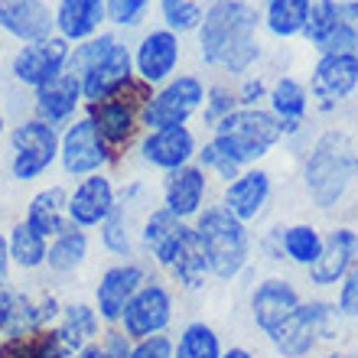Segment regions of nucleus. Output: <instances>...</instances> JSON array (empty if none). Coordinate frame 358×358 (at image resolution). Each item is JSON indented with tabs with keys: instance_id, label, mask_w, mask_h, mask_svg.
Masks as SVG:
<instances>
[{
	"instance_id": "f257e3e1",
	"label": "nucleus",
	"mask_w": 358,
	"mask_h": 358,
	"mask_svg": "<svg viewBox=\"0 0 358 358\" xmlns=\"http://www.w3.org/2000/svg\"><path fill=\"white\" fill-rule=\"evenodd\" d=\"M264 17L248 0H215L202 13L196 36L199 56L212 69H222L228 76H248L261 59V29Z\"/></svg>"
},
{
	"instance_id": "f03ea898",
	"label": "nucleus",
	"mask_w": 358,
	"mask_h": 358,
	"mask_svg": "<svg viewBox=\"0 0 358 358\" xmlns=\"http://www.w3.org/2000/svg\"><path fill=\"white\" fill-rule=\"evenodd\" d=\"M355 143L342 131H326L313 143L306 166H303V186L306 196L320 212H329L349 196L355 182Z\"/></svg>"
},
{
	"instance_id": "7ed1b4c3",
	"label": "nucleus",
	"mask_w": 358,
	"mask_h": 358,
	"mask_svg": "<svg viewBox=\"0 0 358 358\" xmlns=\"http://www.w3.org/2000/svg\"><path fill=\"white\" fill-rule=\"evenodd\" d=\"M69 72L82 78L85 104L101 101L134 78V52L114 33H98L85 43H76L69 56Z\"/></svg>"
},
{
	"instance_id": "20e7f679",
	"label": "nucleus",
	"mask_w": 358,
	"mask_h": 358,
	"mask_svg": "<svg viewBox=\"0 0 358 358\" xmlns=\"http://www.w3.org/2000/svg\"><path fill=\"white\" fill-rule=\"evenodd\" d=\"M199 245L206 251L208 271L218 280H235L251 261V231L241 218H235L222 202L206 206L192 218Z\"/></svg>"
},
{
	"instance_id": "39448f33",
	"label": "nucleus",
	"mask_w": 358,
	"mask_h": 358,
	"mask_svg": "<svg viewBox=\"0 0 358 358\" xmlns=\"http://www.w3.org/2000/svg\"><path fill=\"white\" fill-rule=\"evenodd\" d=\"M212 141L248 170L283 141V124L271 108H235L212 127Z\"/></svg>"
},
{
	"instance_id": "423d86ee",
	"label": "nucleus",
	"mask_w": 358,
	"mask_h": 358,
	"mask_svg": "<svg viewBox=\"0 0 358 358\" xmlns=\"http://www.w3.org/2000/svg\"><path fill=\"white\" fill-rule=\"evenodd\" d=\"M150 94H153V88L134 76L131 82L124 88H117L111 98L85 104L88 108L85 114L92 117L94 127H98V134H101V141L108 143V150H111L114 160H117L121 153H127V147L141 137V131H143L141 114H143V104L150 101Z\"/></svg>"
},
{
	"instance_id": "0eeeda50",
	"label": "nucleus",
	"mask_w": 358,
	"mask_h": 358,
	"mask_svg": "<svg viewBox=\"0 0 358 358\" xmlns=\"http://www.w3.org/2000/svg\"><path fill=\"white\" fill-rule=\"evenodd\" d=\"M342 313L329 300H306L267 336L277 355L283 358H306L320 342H332L339 336Z\"/></svg>"
},
{
	"instance_id": "6e6552de",
	"label": "nucleus",
	"mask_w": 358,
	"mask_h": 358,
	"mask_svg": "<svg viewBox=\"0 0 358 358\" xmlns=\"http://www.w3.org/2000/svg\"><path fill=\"white\" fill-rule=\"evenodd\" d=\"M59 131L43 117H27L10 134V173L20 182L39 179L59 160Z\"/></svg>"
},
{
	"instance_id": "1a4fd4ad",
	"label": "nucleus",
	"mask_w": 358,
	"mask_h": 358,
	"mask_svg": "<svg viewBox=\"0 0 358 358\" xmlns=\"http://www.w3.org/2000/svg\"><path fill=\"white\" fill-rule=\"evenodd\" d=\"M202 104H206V82L199 76H176L150 94V101L143 104L141 121L147 131L176 127V124H186Z\"/></svg>"
},
{
	"instance_id": "9d476101",
	"label": "nucleus",
	"mask_w": 358,
	"mask_h": 358,
	"mask_svg": "<svg viewBox=\"0 0 358 358\" xmlns=\"http://www.w3.org/2000/svg\"><path fill=\"white\" fill-rule=\"evenodd\" d=\"M59 163L69 176H92V173H101L108 163H114L108 143L101 141L98 127L92 124L88 114L82 117H72L59 141Z\"/></svg>"
},
{
	"instance_id": "9b49d317",
	"label": "nucleus",
	"mask_w": 358,
	"mask_h": 358,
	"mask_svg": "<svg viewBox=\"0 0 358 358\" xmlns=\"http://www.w3.org/2000/svg\"><path fill=\"white\" fill-rule=\"evenodd\" d=\"M310 94L320 111H336L345 98L358 92V56L355 52H322L310 72Z\"/></svg>"
},
{
	"instance_id": "f8f14e48",
	"label": "nucleus",
	"mask_w": 358,
	"mask_h": 358,
	"mask_svg": "<svg viewBox=\"0 0 358 358\" xmlns=\"http://www.w3.org/2000/svg\"><path fill=\"white\" fill-rule=\"evenodd\" d=\"M173 320V293L166 290V283L160 280H143V287L131 296V303L121 313V326L127 332V339L141 342L147 336L166 332Z\"/></svg>"
},
{
	"instance_id": "ddd939ff",
	"label": "nucleus",
	"mask_w": 358,
	"mask_h": 358,
	"mask_svg": "<svg viewBox=\"0 0 358 358\" xmlns=\"http://www.w3.org/2000/svg\"><path fill=\"white\" fill-rule=\"evenodd\" d=\"M69 56H72V43L62 39L59 33H52L46 39H36V43H23L20 52L13 56L10 72H13V78L20 85L39 88L46 85L49 78H56L59 72H66Z\"/></svg>"
},
{
	"instance_id": "4468645a",
	"label": "nucleus",
	"mask_w": 358,
	"mask_h": 358,
	"mask_svg": "<svg viewBox=\"0 0 358 358\" xmlns=\"http://www.w3.org/2000/svg\"><path fill=\"white\" fill-rule=\"evenodd\" d=\"M143 280H147V267L137 264V261H117V264L108 267L98 277V287H94V310H98L101 322L117 326L124 306L143 287Z\"/></svg>"
},
{
	"instance_id": "2eb2a0df",
	"label": "nucleus",
	"mask_w": 358,
	"mask_h": 358,
	"mask_svg": "<svg viewBox=\"0 0 358 358\" xmlns=\"http://www.w3.org/2000/svg\"><path fill=\"white\" fill-rule=\"evenodd\" d=\"M179 56H182L179 33H173V29H166V27L150 29V33L137 43V49H134V72L150 88L163 85V82H170L173 72H176Z\"/></svg>"
},
{
	"instance_id": "dca6fc26",
	"label": "nucleus",
	"mask_w": 358,
	"mask_h": 358,
	"mask_svg": "<svg viewBox=\"0 0 358 358\" xmlns=\"http://www.w3.org/2000/svg\"><path fill=\"white\" fill-rule=\"evenodd\" d=\"M358 261V231L352 225H336L326 235L322 255L306 267L313 287H336Z\"/></svg>"
},
{
	"instance_id": "f3484780",
	"label": "nucleus",
	"mask_w": 358,
	"mask_h": 358,
	"mask_svg": "<svg viewBox=\"0 0 358 358\" xmlns=\"http://www.w3.org/2000/svg\"><path fill=\"white\" fill-rule=\"evenodd\" d=\"M196 137L186 124H176V127H157V131H147L141 137V157L143 163H150L163 173H173L179 166L196 160Z\"/></svg>"
},
{
	"instance_id": "a211bd4d",
	"label": "nucleus",
	"mask_w": 358,
	"mask_h": 358,
	"mask_svg": "<svg viewBox=\"0 0 358 358\" xmlns=\"http://www.w3.org/2000/svg\"><path fill=\"white\" fill-rule=\"evenodd\" d=\"M114 208H117V189L104 170L82 176L76 192L69 196V218L78 228H98Z\"/></svg>"
},
{
	"instance_id": "6ab92c4d",
	"label": "nucleus",
	"mask_w": 358,
	"mask_h": 358,
	"mask_svg": "<svg viewBox=\"0 0 358 358\" xmlns=\"http://www.w3.org/2000/svg\"><path fill=\"white\" fill-rule=\"evenodd\" d=\"M300 303V290L287 277H267L251 290V320L264 336H271Z\"/></svg>"
},
{
	"instance_id": "aec40b11",
	"label": "nucleus",
	"mask_w": 358,
	"mask_h": 358,
	"mask_svg": "<svg viewBox=\"0 0 358 358\" xmlns=\"http://www.w3.org/2000/svg\"><path fill=\"white\" fill-rule=\"evenodd\" d=\"M206 192L208 173L192 160L186 166H179V170L166 173V179H163V208H170L176 218L189 222L206 208Z\"/></svg>"
},
{
	"instance_id": "412c9836",
	"label": "nucleus",
	"mask_w": 358,
	"mask_h": 358,
	"mask_svg": "<svg viewBox=\"0 0 358 358\" xmlns=\"http://www.w3.org/2000/svg\"><path fill=\"white\" fill-rule=\"evenodd\" d=\"M0 29L20 43H36L56 33V13L46 0H0Z\"/></svg>"
},
{
	"instance_id": "4be33fe9",
	"label": "nucleus",
	"mask_w": 358,
	"mask_h": 358,
	"mask_svg": "<svg viewBox=\"0 0 358 358\" xmlns=\"http://www.w3.org/2000/svg\"><path fill=\"white\" fill-rule=\"evenodd\" d=\"M36 94V117H43L46 124H66L76 117V111L85 104V94H82V78L76 72H59L56 78H49L46 85L33 88Z\"/></svg>"
},
{
	"instance_id": "5701e85b",
	"label": "nucleus",
	"mask_w": 358,
	"mask_h": 358,
	"mask_svg": "<svg viewBox=\"0 0 358 358\" xmlns=\"http://www.w3.org/2000/svg\"><path fill=\"white\" fill-rule=\"evenodd\" d=\"M271 192H273V179L267 170H257V166H248L245 173L231 182H225V196H222V206L231 212L235 218L241 222H255L264 206L271 202Z\"/></svg>"
},
{
	"instance_id": "b1692460",
	"label": "nucleus",
	"mask_w": 358,
	"mask_h": 358,
	"mask_svg": "<svg viewBox=\"0 0 358 358\" xmlns=\"http://www.w3.org/2000/svg\"><path fill=\"white\" fill-rule=\"evenodd\" d=\"M189 225L182 218H176L170 208H153L150 215L143 218V228H141V245L147 255H153V261L166 271V264L173 261V255L179 251L182 238H186Z\"/></svg>"
},
{
	"instance_id": "393cba45",
	"label": "nucleus",
	"mask_w": 358,
	"mask_h": 358,
	"mask_svg": "<svg viewBox=\"0 0 358 358\" xmlns=\"http://www.w3.org/2000/svg\"><path fill=\"white\" fill-rule=\"evenodd\" d=\"M104 20H108L104 0H59L56 7V29L69 43H85L98 36Z\"/></svg>"
},
{
	"instance_id": "a878e982",
	"label": "nucleus",
	"mask_w": 358,
	"mask_h": 358,
	"mask_svg": "<svg viewBox=\"0 0 358 358\" xmlns=\"http://www.w3.org/2000/svg\"><path fill=\"white\" fill-rule=\"evenodd\" d=\"M271 111L277 114V121L283 124V137L287 134H300L306 114H310V88L303 85L300 78L280 76L267 92Z\"/></svg>"
},
{
	"instance_id": "bb28decb",
	"label": "nucleus",
	"mask_w": 358,
	"mask_h": 358,
	"mask_svg": "<svg viewBox=\"0 0 358 358\" xmlns=\"http://www.w3.org/2000/svg\"><path fill=\"white\" fill-rule=\"evenodd\" d=\"M27 222L36 228L39 235L46 238H56L59 231H66L72 225V218H69V192L66 186H49L43 192L29 199L27 206Z\"/></svg>"
},
{
	"instance_id": "cd10ccee",
	"label": "nucleus",
	"mask_w": 358,
	"mask_h": 358,
	"mask_svg": "<svg viewBox=\"0 0 358 358\" xmlns=\"http://www.w3.org/2000/svg\"><path fill=\"white\" fill-rule=\"evenodd\" d=\"M56 332H59V339H62V345L69 349V355H76L78 349H85L88 342L98 339L101 316H98V310L88 306V303H69V306H62Z\"/></svg>"
},
{
	"instance_id": "c85d7f7f",
	"label": "nucleus",
	"mask_w": 358,
	"mask_h": 358,
	"mask_svg": "<svg viewBox=\"0 0 358 358\" xmlns=\"http://www.w3.org/2000/svg\"><path fill=\"white\" fill-rule=\"evenodd\" d=\"M166 271H170V277L182 287V290H202V287H206V277H212L206 251L199 245V235L192 225H189L186 238H182L179 251L173 255V261L166 264Z\"/></svg>"
},
{
	"instance_id": "c756f323",
	"label": "nucleus",
	"mask_w": 358,
	"mask_h": 358,
	"mask_svg": "<svg viewBox=\"0 0 358 358\" xmlns=\"http://www.w3.org/2000/svg\"><path fill=\"white\" fill-rule=\"evenodd\" d=\"M88 257V231L78 225H69L66 231H59L56 238H49L46 248V267L59 277L76 273L78 267L85 264Z\"/></svg>"
},
{
	"instance_id": "7c9ffc66",
	"label": "nucleus",
	"mask_w": 358,
	"mask_h": 358,
	"mask_svg": "<svg viewBox=\"0 0 358 358\" xmlns=\"http://www.w3.org/2000/svg\"><path fill=\"white\" fill-rule=\"evenodd\" d=\"M0 358H69V349L59 339L56 326H49L23 336H7L0 342Z\"/></svg>"
},
{
	"instance_id": "2f4dec72",
	"label": "nucleus",
	"mask_w": 358,
	"mask_h": 358,
	"mask_svg": "<svg viewBox=\"0 0 358 358\" xmlns=\"http://www.w3.org/2000/svg\"><path fill=\"white\" fill-rule=\"evenodd\" d=\"M277 238H280V255H287V261L300 267H310L322 255V245H326V235L316 225H306V222L280 228Z\"/></svg>"
},
{
	"instance_id": "473e14b6",
	"label": "nucleus",
	"mask_w": 358,
	"mask_h": 358,
	"mask_svg": "<svg viewBox=\"0 0 358 358\" xmlns=\"http://www.w3.org/2000/svg\"><path fill=\"white\" fill-rule=\"evenodd\" d=\"M313 0H267L264 7V27L277 39L303 36V27L310 20Z\"/></svg>"
},
{
	"instance_id": "72a5a7b5",
	"label": "nucleus",
	"mask_w": 358,
	"mask_h": 358,
	"mask_svg": "<svg viewBox=\"0 0 358 358\" xmlns=\"http://www.w3.org/2000/svg\"><path fill=\"white\" fill-rule=\"evenodd\" d=\"M7 245H10V261L17 267H23V271H36V267L46 264V248H49L46 238L39 235L27 218L10 228Z\"/></svg>"
},
{
	"instance_id": "f704fd0d",
	"label": "nucleus",
	"mask_w": 358,
	"mask_h": 358,
	"mask_svg": "<svg viewBox=\"0 0 358 358\" xmlns=\"http://www.w3.org/2000/svg\"><path fill=\"white\" fill-rule=\"evenodd\" d=\"M345 7H342V0H313L310 3V20H306V27H303V36L310 46L320 49L326 39L336 33V29L345 23Z\"/></svg>"
},
{
	"instance_id": "c9c22d12",
	"label": "nucleus",
	"mask_w": 358,
	"mask_h": 358,
	"mask_svg": "<svg viewBox=\"0 0 358 358\" xmlns=\"http://www.w3.org/2000/svg\"><path fill=\"white\" fill-rule=\"evenodd\" d=\"M222 339L208 322H189L176 339V358H222Z\"/></svg>"
},
{
	"instance_id": "e433bc0d",
	"label": "nucleus",
	"mask_w": 358,
	"mask_h": 358,
	"mask_svg": "<svg viewBox=\"0 0 358 358\" xmlns=\"http://www.w3.org/2000/svg\"><path fill=\"white\" fill-rule=\"evenodd\" d=\"M98 228H101V245L108 248L114 257L131 261V255H134V238H131V218H127L124 206L114 208L111 215L104 218Z\"/></svg>"
},
{
	"instance_id": "4c0bfd02",
	"label": "nucleus",
	"mask_w": 358,
	"mask_h": 358,
	"mask_svg": "<svg viewBox=\"0 0 358 358\" xmlns=\"http://www.w3.org/2000/svg\"><path fill=\"white\" fill-rule=\"evenodd\" d=\"M160 13L166 29L182 36V33H196L206 10L199 7V0H160Z\"/></svg>"
},
{
	"instance_id": "58836bf2",
	"label": "nucleus",
	"mask_w": 358,
	"mask_h": 358,
	"mask_svg": "<svg viewBox=\"0 0 358 358\" xmlns=\"http://www.w3.org/2000/svg\"><path fill=\"white\" fill-rule=\"evenodd\" d=\"M196 163L208 173V176H218V179H225V182H231V179H238L241 173H245V166L231 160V157H228V153L222 150L215 141H208V143H202V147H199Z\"/></svg>"
},
{
	"instance_id": "ea45409f",
	"label": "nucleus",
	"mask_w": 358,
	"mask_h": 358,
	"mask_svg": "<svg viewBox=\"0 0 358 358\" xmlns=\"http://www.w3.org/2000/svg\"><path fill=\"white\" fill-rule=\"evenodd\" d=\"M235 108H241L238 104V92L231 85H208L206 88V104H202V117H206L208 127H215L222 117H228V114L235 111Z\"/></svg>"
},
{
	"instance_id": "a19ab883",
	"label": "nucleus",
	"mask_w": 358,
	"mask_h": 358,
	"mask_svg": "<svg viewBox=\"0 0 358 358\" xmlns=\"http://www.w3.org/2000/svg\"><path fill=\"white\" fill-rule=\"evenodd\" d=\"M104 10H108V20L121 29H134L141 27L147 10H150V0H104Z\"/></svg>"
},
{
	"instance_id": "79ce46f5",
	"label": "nucleus",
	"mask_w": 358,
	"mask_h": 358,
	"mask_svg": "<svg viewBox=\"0 0 358 358\" xmlns=\"http://www.w3.org/2000/svg\"><path fill=\"white\" fill-rule=\"evenodd\" d=\"M336 306H339L342 320L358 322V261L352 264V271L342 277V283H339V300H336Z\"/></svg>"
},
{
	"instance_id": "37998d69",
	"label": "nucleus",
	"mask_w": 358,
	"mask_h": 358,
	"mask_svg": "<svg viewBox=\"0 0 358 358\" xmlns=\"http://www.w3.org/2000/svg\"><path fill=\"white\" fill-rule=\"evenodd\" d=\"M131 358H176V342L166 332H157V336H147V339L134 342Z\"/></svg>"
},
{
	"instance_id": "c03bdc74",
	"label": "nucleus",
	"mask_w": 358,
	"mask_h": 358,
	"mask_svg": "<svg viewBox=\"0 0 358 358\" xmlns=\"http://www.w3.org/2000/svg\"><path fill=\"white\" fill-rule=\"evenodd\" d=\"M235 92H238V104H241V108H261V101H267L271 85H267L261 76H245Z\"/></svg>"
},
{
	"instance_id": "a18cd8bd",
	"label": "nucleus",
	"mask_w": 358,
	"mask_h": 358,
	"mask_svg": "<svg viewBox=\"0 0 358 358\" xmlns=\"http://www.w3.org/2000/svg\"><path fill=\"white\" fill-rule=\"evenodd\" d=\"M59 316H62V303H59V296L43 293V296L33 300V322H36V329H49V326H56Z\"/></svg>"
},
{
	"instance_id": "49530a36",
	"label": "nucleus",
	"mask_w": 358,
	"mask_h": 358,
	"mask_svg": "<svg viewBox=\"0 0 358 358\" xmlns=\"http://www.w3.org/2000/svg\"><path fill=\"white\" fill-rule=\"evenodd\" d=\"M101 345L108 358H131L134 352V339H127V332L121 326H108V332L101 336Z\"/></svg>"
},
{
	"instance_id": "de8ad7c7",
	"label": "nucleus",
	"mask_w": 358,
	"mask_h": 358,
	"mask_svg": "<svg viewBox=\"0 0 358 358\" xmlns=\"http://www.w3.org/2000/svg\"><path fill=\"white\" fill-rule=\"evenodd\" d=\"M13 310H17V290H10L0 283V332L7 336L10 322H13Z\"/></svg>"
},
{
	"instance_id": "09e8293b",
	"label": "nucleus",
	"mask_w": 358,
	"mask_h": 358,
	"mask_svg": "<svg viewBox=\"0 0 358 358\" xmlns=\"http://www.w3.org/2000/svg\"><path fill=\"white\" fill-rule=\"evenodd\" d=\"M69 358H108V352H104V345L98 339L94 342H88L85 349H78L76 355H69Z\"/></svg>"
},
{
	"instance_id": "8fccbe9b",
	"label": "nucleus",
	"mask_w": 358,
	"mask_h": 358,
	"mask_svg": "<svg viewBox=\"0 0 358 358\" xmlns=\"http://www.w3.org/2000/svg\"><path fill=\"white\" fill-rule=\"evenodd\" d=\"M7 267H10V245H7V235H0V283L7 277Z\"/></svg>"
},
{
	"instance_id": "3c124183",
	"label": "nucleus",
	"mask_w": 358,
	"mask_h": 358,
	"mask_svg": "<svg viewBox=\"0 0 358 358\" xmlns=\"http://www.w3.org/2000/svg\"><path fill=\"white\" fill-rule=\"evenodd\" d=\"M342 7H345V17H349L352 23H355V27H358V0H345Z\"/></svg>"
},
{
	"instance_id": "603ef678",
	"label": "nucleus",
	"mask_w": 358,
	"mask_h": 358,
	"mask_svg": "<svg viewBox=\"0 0 358 358\" xmlns=\"http://www.w3.org/2000/svg\"><path fill=\"white\" fill-rule=\"evenodd\" d=\"M222 358H255L248 349H241V345H235V349H228V352H222Z\"/></svg>"
},
{
	"instance_id": "864d4df0",
	"label": "nucleus",
	"mask_w": 358,
	"mask_h": 358,
	"mask_svg": "<svg viewBox=\"0 0 358 358\" xmlns=\"http://www.w3.org/2000/svg\"><path fill=\"white\" fill-rule=\"evenodd\" d=\"M322 358H358L355 352H342V349H336V352H326Z\"/></svg>"
},
{
	"instance_id": "5fc2aeb1",
	"label": "nucleus",
	"mask_w": 358,
	"mask_h": 358,
	"mask_svg": "<svg viewBox=\"0 0 358 358\" xmlns=\"http://www.w3.org/2000/svg\"><path fill=\"white\" fill-rule=\"evenodd\" d=\"M3 127H7V121H3V111H0V137H3Z\"/></svg>"
},
{
	"instance_id": "6e6d98bb",
	"label": "nucleus",
	"mask_w": 358,
	"mask_h": 358,
	"mask_svg": "<svg viewBox=\"0 0 358 358\" xmlns=\"http://www.w3.org/2000/svg\"><path fill=\"white\" fill-rule=\"evenodd\" d=\"M355 176H358V153H355Z\"/></svg>"
},
{
	"instance_id": "4d7b16f0",
	"label": "nucleus",
	"mask_w": 358,
	"mask_h": 358,
	"mask_svg": "<svg viewBox=\"0 0 358 358\" xmlns=\"http://www.w3.org/2000/svg\"><path fill=\"white\" fill-rule=\"evenodd\" d=\"M355 56H358V46H355Z\"/></svg>"
},
{
	"instance_id": "13d9d810",
	"label": "nucleus",
	"mask_w": 358,
	"mask_h": 358,
	"mask_svg": "<svg viewBox=\"0 0 358 358\" xmlns=\"http://www.w3.org/2000/svg\"><path fill=\"white\" fill-rule=\"evenodd\" d=\"M342 3H345V0H342Z\"/></svg>"
}]
</instances>
